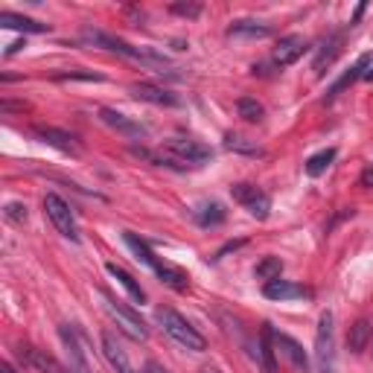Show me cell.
Returning <instances> with one entry per match:
<instances>
[{
	"label": "cell",
	"instance_id": "cell-1",
	"mask_svg": "<svg viewBox=\"0 0 373 373\" xmlns=\"http://www.w3.org/2000/svg\"><path fill=\"white\" fill-rule=\"evenodd\" d=\"M82 41L85 44H93V47H103V50H111L117 55L129 58V62H137V65H146V67H164L166 65V55H161L158 50L152 47H134L123 38H117L111 32H103V30H93V27H82Z\"/></svg>",
	"mask_w": 373,
	"mask_h": 373
},
{
	"label": "cell",
	"instance_id": "cell-2",
	"mask_svg": "<svg viewBox=\"0 0 373 373\" xmlns=\"http://www.w3.org/2000/svg\"><path fill=\"white\" fill-rule=\"evenodd\" d=\"M158 324L164 327V332L172 339V341H178L181 347H187V350H192V353H202V350H207V341H204V336L199 329H195L184 315H178L175 309H158Z\"/></svg>",
	"mask_w": 373,
	"mask_h": 373
},
{
	"label": "cell",
	"instance_id": "cell-3",
	"mask_svg": "<svg viewBox=\"0 0 373 373\" xmlns=\"http://www.w3.org/2000/svg\"><path fill=\"white\" fill-rule=\"evenodd\" d=\"M315 362L318 373H336V318L332 312H321L315 329Z\"/></svg>",
	"mask_w": 373,
	"mask_h": 373
},
{
	"label": "cell",
	"instance_id": "cell-4",
	"mask_svg": "<svg viewBox=\"0 0 373 373\" xmlns=\"http://www.w3.org/2000/svg\"><path fill=\"white\" fill-rule=\"evenodd\" d=\"M100 294H103L105 312H108V315L117 321V327H120L123 332H129V336H131V339H137V341H146V339H149V327H146V321H143L140 315H137V312H134L129 303L111 298L108 289H100Z\"/></svg>",
	"mask_w": 373,
	"mask_h": 373
},
{
	"label": "cell",
	"instance_id": "cell-5",
	"mask_svg": "<svg viewBox=\"0 0 373 373\" xmlns=\"http://www.w3.org/2000/svg\"><path fill=\"white\" fill-rule=\"evenodd\" d=\"M44 213H47V219L53 222V228L62 233L65 240L79 242V225H76L73 207H70L58 192H47V195H44Z\"/></svg>",
	"mask_w": 373,
	"mask_h": 373
},
{
	"label": "cell",
	"instance_id": "cell-6",
	"mask_svg": "<svg viewBox=\"0 0 373 373\" xmlns=\"http://www.w3.org/2000/svg\"><path fill=\"white\" fill-rule=\"evenodd\" d=\"M230 195H233V202L242 204L254 219H268V213H271V199H268V192L260 190L257 184H233L230 187Z\"/></svg>",
	"mask_w": 373,
	"mask_h": 373
},
{
	"label": "cell",
	"instance_id": "cell-7",
	"mask_svg": "<svg viewBox=\"0 0 373 373\" xmlns=\"http://www.w3.org/2000/svg\"><path fill=\"white\" fill-rule=\"evenodd\" d=\"M164 149L169 152V158H175L178 164H204L213 158V149L199 143V140H187V137H172V140H164Z\"/></svg>",
	"mask_w": 373,
	"mask_h": 373
},
{
	"label": "cell",
	"instance_id": "cell-8",
	"mask_svg": "<svg viewBox=\"0 0 373 373\" xmlns=\"http://www.w3.org/2000/svg\"><path fill=\"white\" fill-rule=\"evenodd\" d=\"M100 120H103L108 129H114L117 134L129 137V140H143V137L149 134V129H146L143 123H137V120H131V117H126V114H120V111H114V108H100Z\"/></svg>",
	"mask_w": 373,
	"mask_h": 373
},
{
	"label": "cell",
	"instance_id": "cell-9",
	"mask_svg": "<svg viewBox=\"0 0 373 373\" xmlns=\"http://www.w3.org/2000/svg\"><path fill=\"white\" fill-rule=\"evenodd\" d=\"M35 137L41 143L58 149V152H65V155H73V158H79L82 155V143L76 140V137L70 131H62V129H53V126H35Z\"/></svg>",
	"mask_w": 373,
	"mask_h": 373
},
{
	"label": "cell",
	"instance_id": "cell-10",
	"mask_svg": "<svg viewBox=\"0 0 373 373\" xmlns=\"http://www.w3.org/2000/svg\"><path fill=\"white\" fill-rule=\"evenodd\" d=\"M58 339H62V344H65V350H67L70 373H91V365H88V356H85V347H82L79 336L73 332L70 324H62V327H58Z\"/></svg>",
	"mask_w": 373,
	"mask_h": 373
},
{
	"label": "cell",
	"instance_id": "cell-11",
	"mask_svg": "<svg viewBox=\"0 0 373 373\" xmlns=\"http://www.w3.org/2000/svg\"><path fill=\"white\" fill-rule=\"evenodd\" d=\"M131 96H137L140 103L164 105V108H178V105H181V96H178V93H172V91H166V88H158V85H149V82L131 85Z\"/></svg>",
	"mask_w": 373,
	"mask_h": 373
},
{
	"label": "cell",
	"instance_id": "cell-12",
	"mask_svg": "<svg viewBox=\"0 0 373 373\" xmlns=\"http://www.w3.org/2000/svg\"><path fill=\"white\" fill-rule=\"evenodd\" d=\"M274 336V347H277L283 356L289 359V365L298 370V373H309V356L303 353V347L294 341L292 336H286V332H271Z\"/></svg>",
	"mask_w": 373,
	"mask_h": 373
},
{
	"label": "cell",
	"instance_id": "cell-13",
	"mask_svg": "<svg viewBox=\"0 0 373 373\" xmlns=\"http://www.w3.org/2000/svg\"><path fill=\"white\" fill-rule=\"evenodd\" d=\"M306 41L301 35H286V38H280V44L274 47V55H271V62L277 65V67H289V65H294L298 58L306 53Z\"/></svg>",
	"mask_w": 373,
	"mask_h": 373
},
{
	"label": "cell",
	"instance_id": "cell-14",
	"mask_svg": "<svg viewBox=\"0 0 373 373\" xmlns=\"http://www.w3.org/2000/svg\"><path fill=\"white\" fill-rule=\"evenodd\" d=\"M103 353H105V359H108V365L117 370V373H137L134 370V365H131V359H129V353L123 350V344L117 341V336L114 332H103Z\"/></svg>",
	"mask_w": 373,
	"mask_h": 373
},
{
	"label": "cell",
	"instance_id": "cell-15",
	"mask_svg": "<svg viewBox=\"0 0 373 373\" xmlns=\"http://www.w3.org/2000/svg\"><path fill=\"white\" fill-rule=\"evenodd\" d=\"M263 294L268 301H301V298H309V289L301 286V283H292V280H268L263 286Z\"/></svg>",
	"mask_w": 373,
	"mask_h": 373
},
{
	"label": "cell",
	"instance_id": "cell-16",
	"mask_svg": "<svg viewBox=\"0 0 373 373\" xmlns=\"http://www.w3.org/2000/svg\"><path fill=\"white\" fill-rule=\"evenodd\" d=\"M18 356H21L30 367H35L38 373H70V367L65 365H58L53 356H47L44 350H35V347H18Z\"/></svg>",
	"mask_w": 373,
	"mask_h": 373
},
{
	"label": "cell",
	"instance_id": "cell-17",
	"mask_svg": "<svg viewBox=\"0 0 373 373\" xmlns=\"http://www.w3.org/2000/svg\"><path fill=\"white\" fill-rule=\"evenodd\" d=\"M152 271H155V277H158L164 286H169L172 292H187L190 289V277L181 271V268H175V266H169V263H155L152 266Z\"/></svg>",
	"mask_w": 373,
	"mask_h": 373
},
{
	"label": "cell",
	"instance_id": "cell-18",
	"mask_svg": "<svg viewBox=\"0 0 373 373\" xmlns=\"http://www.w3.org/2000/svg\"><path fill=\"white\" fill-rule=\"evenodd\" d=\"M105 271H108L111 277H114L117 283H120V286L129 292V298H131L134 303H143V301H146V292L140 289V283H137V280L131 277V274H129L123 266H117V263H105Z\"/></svg>",
	"mask_w": 373,
	"mask_h": 373
},
{
	"label": "cell",
	"instance_id": "cell-19",
	"mask_svg": "<svg viewBox=\"0 0 373 373\" xmlns=\"http://www.w3.org/2000/svg\"><path fill=\"white\" fill-rule=\"evenodd\" d=\"M192 219L199 222L202 228H216V225H222L228 219V210L219 202H204V204H199L192 210Z\"/></svg>",
	"mask_w": 373,
	"mask_h": 373
},
{
	"label": "cell",
	"instance_id": "cell-20",
	"mask_svg": "<svg viewBox=\"0 0 373 373\" xmlns=\"http://www.w3.org/2000/svg\"><path fill=\"white\" fill-rule=\"evenodd\" d=\"M367 65H370V53H362L359 58H356V65H353L344 76H341V79L336 82V85H332L329 88V93H327V100H332V96H339L347 85H353V82H356V79H365V73H367Z\"/></svg>",
	"mask_w": 373,
	"mask_h": 373
},
{
	"label": "cell",
	"instance_id": "cell-21",
	"mask_svg": "<svg viewBox=\"0 0 373 373\" xmlns=\"http://www.w3.org/2000/svg\"><path fill=\"white\" fill-rule=\"evenodd\" d=\"M271 327L266 324L263 327V332H260V339H257V362L263 365V373H277V365H274V350H271V341H274V336H271Z\"/></svg>",
	"mask_w": 373,
	"mask_h": 373
},
{
	"label": "cell",
	"instance_id": "cell-22",
	"mask_svg": "<svg viewBox=\"0 0 373 373\" xmlns=\"http://www.w3.org/2000/svg\"><path fill=\"white\" fill-rule=\"evenodd\" d=\"M341 41H344V32H332L327 41L321 44L318 55H315V70L324 73V67H329L332 62H336V55L341 53Z\"/></svg>",
	"mask_w": 373,
	"mask_h": 373
},
{
	"label": "cell",
	"instance_id": "cell-23",
	"mask_svg": "<svg viewBox=\"0 0 373 373\" xmlns=\"http://www.w3.org/2000/svg\"><path fill=\"white\" fill-rule=\"evenodd\" d=\"M274 30L263 21H233L228 27V35L230 38H268Z\"/></svg>",
	"mask_w": 373,
	"mask_h": 373
},
{
	"label": "cell",
	"instance_id": "cell-24",
	"mask_svg": "<svg viewBox=\"0 0 373 373\" xmlns=\"http://www.w3.org/2000/svg\"><path fill=\"white\" fill-rule=\"evenodd\" d=\"M370 336H373V327H370V321H356L350 327V332H347V350L350 353H365L367 350V344H370Z\"/></svg>",
	"mask_w": 373,
	"mask_h": 373
},
{
	"label": "cell",
	"instance_id": "cell-25",
	"mask_svg": "<svg viewBox=\"0 0 373 373\" xmlns=\"http://www.w3.org/2000/svg\"><path fill=\"white\" fill-rule=\"evenodd\" d=\"M0 24L9 30H24V32H50V24L32 21L27 15H15V12H0Z\"/></svg>",
	"mask_w": 373,
	"mask_h": 373
},
{
	"label": "cell",
	"instance_id": "cell-26",
	"mask_svg": "<svg viewBox=\"0 0 373 373\" xmlns=\"http://www.w3.org/2000/svg\"><path fill=\"white\" fill-rule=\"evenodd\" d=\"M336 161V149H321V152H315V155H309L306 158V164H303V172L309 175V178H318V175H324L327 169H329V164Z\"/></svg>",
	"mask_w": 373,
	"mask_h": 373
},
{
	"label": "cell",
	"instance_id": "cell-27",
	"mask_svg": "<svg viewBox=\"0 0 373 373\" xmlns=\"http://www.w3.org/2000/svg\"><path fill=\"white\" fill-rule=\"evenodd\" d=\"M225 149L237 152V155H248V158H263V155H266L257 143L248 140V137H242V134H228L225 137Z\"/></svg>",
	"mask_w": 373,
	"mask_h": 373
},
{
	"label": "cell",
	"instance_id": "cell-28",
	"mask_svg": "<svg viewBox=\"0 0 373 373\" xmlns=\"http://www.w3.org/2000/svg\"><path fill=\"white\" fill-rule=\"evenodd\" d=\"M123 240H126V245L131 248V254H134V257L137 260H140L143 266H155V263H158V257H155V254H152V248L140 240V237H137V233H131V230H123Z\"/></svg>",
	"mask_w": 373,
	"mask_h": 373
},
{
	"label": "cell",
	"instance_id": "cell-29",
	"mask_svg": "<svg viewBox=\"0 0 373 373\" xmlns=\"http://www.w3.org/2000/svg\"><path fill=\"white\" fill-rule=\"evenodd\" d=\"M283 274V260L280 257H263L260 263H257V268H254V277L257 280H277Z\"/></svg>",
	"mask_w": 373,
	"mask_h": 373
},
{
	"label": "cell",
	"instance_id": "cell-30",
	"mask_svg": "<svg viewBox=\"0 0 373 373\" xmlns=\"http://www.w3.org/2000/svg\"><path fill=\"white\" fill-rule=\"evenodd\" d=\"M237 111L245 123H260L263 117H266V108L263 103H257L254 96H242V100H237Z\"/></svg>",
	"mask_w": 373,
	"mask_h": 373
},
{
	"label": "cell",
	"instance_id": "cell-31",
	"mask_svg": "<svg viewBox=\"0 0 373 373\" xmlns=\"http://www.w3.org/2000/svg\"><path fill=\"white\" fill-rule=\"evenodd\" d=\"M58 82H105L103 73H93V70H67V73H55Z\"/></svg>",
	"mask_w": 373,
	"mask_h": 373
},
{
	"label": "cell",
	"instance_id": "cell-32",
	"mask_svg": "<svg viewBox=\"0 0 373 373\" xmlns=\"http://www.w3.org/2000/svg\"><path fill=\"white\" fill-rule=\"evenodd\" d=\"M4 216L12 222V225H24L27 222V204H21V202H9L6 204V210H4Z\"/></svg>",
	"mask_w": 373,
	"mask_h": 373
},
{
	"label": "cell",
	"instance_id": "cell-33",
	"mask_svg": "<svg viewBox=\"0 0 373 373\" xmlns=\"http://www.w3.org/2000/svg\"><path fill=\"white\" fill-rule=\"evenodd\" d=\"M169 12L181 15V18H199L202 15V4H172Z\"/></svg>",
	"mask_w": 373,
	"mask_h": 373
},
{
	"label": "cell",
	"instance_id": "cell-34",
	"mask_svg": "<svg viewBox=\"0 0 373 373\" xmlns=\"http://www.w3.org/2000/svg\"><path fill=\"white\" fill-rule=\"evenodd\" d=\"M353 216H356V207H341V213H336V216H332V222L327 225V233H332V228H336V225H341L344 219H353Z\"/></svg>",
	"mask_w": 373,
	"mask_h": 373
},
{
	"label": "cell",
	"instance_id": "cell-35",
	"mask_svg": "<svg viewBox=\"0 0 373 373\" xmlns=\"http://www.w3.org/2000/svg\"><path fill=\"white\" fill-rule=\"evenodd\" d=\"M242 245H245V240H233V242H225V245H222L219 251L213 254V260H222V257H225L228 251H237V248H242Z\"/></svg>",
	"mask_w": 373,
	"mask_h": 373
},
{
	"label": "cell",
	"instance_id": "cell-36",
	"mask_svg": "<svg viewBox=\"0 0 373 373\" xmlns=\"http://www.w3.org/2000/svg\"><path fill=\"white\" fill-rule=\"evenodd\" d=\"M359 187H365V190H373V166H367V169L359 175Z\"/></svg>",
	"mask_w": 373,
	"mask_h": 373
},
{
	"label": "cell",
	"instance_id": "cell-37",
	"mask_svg": "<svg viewBox=\"0 0 373 373\" xmlns=\"http://www.w3.org/2000/svg\"><path fill=\"white\" fill-rule=\"evenodd\" d=\"M143 370H146V373H169V370H166V367H161L158 362H146V367H143Z\"/></svg>",
	"mask_w": 373,
	"mask_h": 373
},
{
	"label": "cell",
	"instance_id": "cell-38",
	"mask_svg": "<svg viewBox=\"0 0 373 373\" xmlns=\"http://www.w3.org/2000/svg\"><path fill=\"white\" fill-rule=\"evenodd\" d=\"M24 47H27V41H15V44H9V47H6V55H15V53H21Z\"/></svg>",
	"mask_w": 373,
	"mask_h": 373
},
{
	"label": "cell",
	"instance_id": "cell-39",
	"mask_svg": "<svg viewBox=\"0 0 373 373\" xmlns=\"http://www.w3.org/2000/svg\"><path fill=\"white\" fill-rule=\"evenodd\" d=\"M0 373H18V370H15L9 362H4V365H0Z\"/></svg>",
	"mask_w": 373,
	"mask_h": 373
},
{
	"label": "cell",
	"instance_id": "cell-40",
	"mask_svg": "<svg viewBox=\"0 0 373 373\" xmlns=\"http://www.w3.org/2000/svg\"><path fill=\"white\" fill-rule=\"evenodd\" d=\"M365 79H367V82H373V67H370V70L365 73Z\"/></svg>",
	"mask_w": 373,
	"mask_h": 373
},
{
	"label": "cell",
	"instance_id": "cell-41",
	"mask_svg": "<svg viewBox=\"0 0 373 373\" xmlns=\"http://www.w3.org/2000/svg\"><path fill=\"white\" fill-rule=\"evenodd\" d=\"M199 373H219V370H216V367H204V370H199Z\"/></svg>",
	"mask_w": 373,
	"mask_h": 373
}]
</instances>
